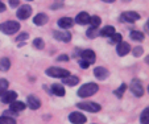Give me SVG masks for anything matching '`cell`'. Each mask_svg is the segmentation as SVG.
I'll return each instance as SVG.
<instances>
[{
	"label": "cell",
	"mask_w": 149,
	"mask_h": 124,
	"mask_svg": "<svg viewBox=\"0 0 149 124\" xmlns=\"http://www.w3.org/2000/svg\"><path fill=\"white\" fill-rule=\"evenodd\" d=\"M99 90L98 85L96 83H86V85H83L81 88L78 90V95L81 96V98H88V96H93L94 94H96Z\"/></svg>",
	"instance_id": "6da1fadb"
},
{
	"label": "cell",
	"mask_w": 149,
	"mask_h": 124,
	"mask_svg": "<svg viewBox=\"0 0 149 124\" xmlns=\"http://www.w3.org/2000/svg\"><path fill=\"white\" fill-rule=\"evenodd\" d=\"M20 29V24L17 23V21H12V20H9V21H6V23H1L0 24V32H3L4 34H15L17 33Z\"/></svg>",
	"instance_id": "7a4b0ae2"
},
{
	"label": "cell",
	"mask_w": 149,
	"mask_h": 124,
	"mask_svg": "<svg viewBox=\"0 0 149 124\" xmlns=\"http://www.w3.org/2000/svg\"><path fill=\"white\" fill-rule=\"evenodd\" d=\"M77 107L83 111H87V112H99L102 110L100 104H98L95 102H81L77 104Z\"/></svg>",
	"instance_id": "3957f363"
},
{
	"label": "cell",
	"mask_w": 149,
	"mask_h": 124,
	"mask_svg": "<svg viewBox=\"0 0 149 124\" xmlns=\"http://www.w3.org/2000/svg\"><path fill=\"white\" fill-rule=\"evenodd\" d=\"M46 74L49 77H53V78H65V77L70 75V71L66 70V69H61V68H49L46 69Z\"/></svg>",
	"instance_id": "277c9868"
},
{
	"label": "cell",
	"mask_w": 149,
	"mask_h": 124,
	"mask_svg": "<svg viewBox=\"0 0 149 124\" xmlns=\"http://www.w3.org/2000/svg\"><path fill=\"white\" fill-rule=\"evenodd\" d=\"M131 91H132V94L135 96H137V98L143 96L144 95V86H143V83H141L139 79H133L132 83H131Z\"/></svg>",
	"instance_id": "5b68a950"
},
{
	"label": "cell",
	"mask_w": 149,
	"mask_h": 124,
	"mask_svg": "<svg viewBox=\"0 0 149 124\" xmlns=\"http://www.w3.org/2000/svg\"><path fill=\"white\" fill-rule=\"evenodd\" d=\"M121 21H124V23H135V21H137L139 19H140V15L137 13V12H132V11H127V12H123L120 16Z\"/></svg>",
	"instance_id": "8992f818"
},
{
	"label": "cell",
	"mask_w": 149,
	"mask_h": 124,
	"mask_svg": "<svg viewBox=\"0 0 149 124\" xmlns=\"http://www.w3.org/2000/svg\"><path fill=\"white\" fill-rule=\"evenodd\" d=\"M96 59L95 57V53H94L93 50H90V49H86V50H83L81 53V61L86 62V63H88V65H91V63H94Z\"/></svg>",
	"instance_id": "52a82bcc"
},
{
	"label": "cell",
	"mask_w": 149,
	"mask_h": 124,
	"mask_svg": "<svg viewBox=\"0 0 149 124\" xmlns=\"http://www.w3.org/2000/svg\"><path fill=\"white\" fill-rule=\"evenodd\" d=\"M16 15L20 20H26L32 15V7L28 6V4H26V6H21L19 9H17Z\"/></svg>",
	"instance_id": "ba28073f"
},
{
	"label": "cell",
	"mask_w": 149,
	"mask_h": 124,
	"mask_svg": "<svg viewBox=\"0 0 149 124\" xmlns=\"http://www.w3.org/2000/svg\"><path fill=\"white\" fill-rule=\"evenodd\" d=\"M69 120L71 121L73 124H84L86 123V120H87V118L83 115V114L81 112H71L70 115H69Z\"/></svg>",
	"instance_id": "9c48e42d"
},
{
	"label": "cell",
	"mask_w": 149,
	"mask_h": 124,
	"mask_svg": "<svg viewBox=\"0 0 149 124\" xmlns=\"http://www.w3.org/2000/svg\"><path fill=\"white\" fill-rule=\"evenodd\" d=\"M0 99H1V102H3L4 104H9V103H12L13 100H16L17 99V94L15 93V91H8L7 90L6 93L1 94Z\"/></svg>",
	"instance_id": "30bf717a"
},
{
	"label": "cell",
	"mask_w": 149,
	"mask_h": 124,
	"mask_svg": "<svg viewBox=\"0 0 149 124\" xmlns=\"http://www.w3.org/2000/svg\"><path fill=\"white\" fill-rule=\"evenodd\" d=\"M94 75H95V78H98L99 81H104V79H107V77L110 75V71L106 68L99 66V68L94 69Z\"/></svg>",
	"instance_id": "8fae6325"
},
{
	"label": "cell",
	"mask_w": 149,
	"mask_h": 124,
	"mask_svg": "<svg viewBox=\"0 0 149 124\" xmlns=\"http://www.w3.org/2000/svg\"><path fill=\"white\" fill-rule=\"evenodd\" d=\"M116 52H118L119 56H127V54L131 52V46L128 42H124V41H120V42L118 44V46H116Z\"/></svg>",
	"instance_id": "7c38bea8"
},
{
	"label": "cell",
	"mask_w": 149,
	"mask_h": 124,
	"mask_svg": "<svg viewBox=\"0 0 149 124\" xmlns=\"http://www.w3.org/2000/svg\"><path fill=\"white\" fill-rule=\"evenodd\" d=\"M26 103H28V107L31 108V110H38V108L41 107L40 99L34 95H29L28 98H26Z\"/></svg>",
	"instance_id": "4fadbf2b"
},
{
	"label": "cell",
	"mask_w": 149,
	"mask_h": 124,
	"mask_svg": "<svg viewBox=\"0 0 149 124\" xmlns=\"http://www.w3.org/2000/svg\"><path fill=\"white\" fill-rule=\"evenodd\" d=\"M9 106H11L9 110L15 114H19V112H21V111H24L26 108L25 103H23V102H20V100H13L12 103H9Z\"/></svg>",
	"instance_id": "5bb4252c"
},
{
	"label": "cell",
	"mask_w": 149,
	"mask_h": 124,
	"mask_svg": "<svg viewBox=\"0 0 149 124\" xmlns=\"http://www.w3.org/2000/svg\"><path fill=\"white\" fill-rule=\"evenodd\" d=\"M54 38L58 40V41H63V42H70L71 41V34L68 33V32H58L56 31L53 33Z\"/></svg>",
	"instance_id": "9a60e30c"
},
{
	"label": "cell",
	"mask_w": 149,
	"mask_h": 124,
	"mask_svg": "<svg viewBox=\"0 0 149 124\" xmlns=\"http://www.w3.org/2000/svg\"><path fill=\"white\" fill-rule=\"evenodd\" d=\"M75 23L79 25H86V24L90 23V15L87 12H81L78 16L75 17Z\"/></svg>",
	"instance_id": "2e32d148"
},
{
	"label": "cell",
	"mask_w": 149,
	"mask_h": 124,
	"mask_svg": "<svg viewBox=\"0 0 149 124\" xmlns=\"http://www.w3.org/2000/svg\"><path fill=\"white\" fill-rule=\"evenodd\" d=\"M48 21H49V17H48V15H45V13H38V15H36L33 19V23L38 26L45 25Z\"/></svg>",
	"instance_id": "e0dca14e"
},
{
	"label": "cell",
	"mask_w": 149,
	"mask_h": 124,
	"mask_svg": "<svg viewBox=\"0 0 149 124\" xmlns=\"http://www.w3.org/2000/svg\"><path fill=\"white\" fill-rule=\"evenodd\" d=\"M74 24L73 19H70V17H62V19L58 20V25L59 28H63V29H69L71 28Z\"/></svg>",
	"instance_id": "ac0fdd59"
},
{
	"label": "cell",
	"mask_w": 149,
	"mask_h": 124,
	"mask_svg": "<svg viewBox=\"0 0 149 124\" xmlns=\"http://www.w3.org/2000/svg\"><path fill=\"white\" fill-rule=\"evenodd\" d=\"M62 82L65 83V85H68V86H77L79 83V78L78 77H75V75H68V77H65V78H62Z\"/></svg>",
	"instance_id": "d6986e66"
},
{
	"label": "cell",
	"mask_w": 149,
	"mask_h": 124,
	"mask_svg": "<svg viewBox=\"0 0 149 124\" xmlns=\"http://www.w3.org/2000/svg\"><path fill=\"white\" fill-rule=\"evenodd\" d=\"M115 33V28L112 25H107L104 26L102 31H99V36H103V37H110Z\"/></svg>",
	"instance_id": "ffe728a7"
},
{
	"label": "cell",
	"mask_w": 149,
	"mask_h": 124,
	"mask_svg": "<svg viewBox=\"0 0 149 124\" xmlns=\"http://www.w3.org/2000/svg\"><path fill=\"white\" fill-rule=\"evenodd\" d=\"M52 93L56 96H63L65 95V87L61 85H52Z\"/></svg>",
	"instance_id": "44dd1931"
},
{
	"label": "cell",
	"mask_w": 149,
	"mask_h": 124,
	"mask_svg": "<svg viewBox=\"0 0 149 124\" xmlns=\"http://www.w3.org/2000/svg\"><path fill=\"white\" fill-rule=\"evenodd\" d=\"M9 68H11V61H9L8 58H0V70L1 71H7L9 70Z\"/></svg>",
	"instance_id": "7402d4cb"
},
{
	"label": "cell",
	"mask_w": 149,
	"mask_h": 124,
	"mask_svg": "<svg viewBox=\"0 0 149 124\" xmlns=\"http://www.w3.org/2000/svg\"><path fill=\"white\" fill-rule=\"evenodd\" d=\"M99 26H91L90 29L87 31V37L88 38H96L99 36Z\"/></svg>",
	"instance_id": "603a6c76"
},
{
	"label": "cell",
	"mask_w": 149,
	"mask_h": 124,
	"mask_svg": "<svg viewBox=\"0 0 149 124\" xmlns=\"http://www.w3.org/2000/svg\"><path fill=\"white\" fill-rule=\"evenodd\" d=\"M130 37L132 40H135V41H143L144 40V33H141V32L139 31H132L130 34Z\"/></svg>",
	"instance_id": "cb8c5ba5"
},
{
	"label": "cell",
	"mask_w": 149,
	"mask_h": 124,
	"mask_svg": "<svg viewBox=\"0 0 149 124\" xmlns=\"http://www.w3.org/2000/svg\"><path fill=\"white\" fill-rule=\"evenodd\" d=\"M0 124H16V120L8 115L0 116Z\"/></svg>",
	"instance_id": "d4e9b609"
},
{
	"label": "cell",
	"mask_w": 149,
	"mask_h": 124,
	"mask_svg": "<svg viewBox=\"0 0 149 124\" xmlns=\"http://www.w3.org/2000/svg\"><path fill=\"white\" fill-rule=\"evenodd\" d=\"M141 124H149V108H145L141 114V118H140Z\"/></svg>",
	"instance_id": "484cf974"
},
{
	"label": "cell",
	"mask_w": 149,
	"mask_h": 124,
	"mask_svg": "<svg viewBox=\"0 0 149 124\" xmlns=\"http://www.w3.org/2000/svg\"><path fill=\"white\" fill-rule=\"evenodd\" d=\"M123 40V37H121L120 33H113L112 36H110V44H119Z\"/></svg>",
	"instance_id": "4316f807"
},
{
	"label": "cell",
	"mask_w": 149,
	"mask_h": 124,
	"mask_svg": "<svg viewBox=\"0 0 149 124\" xmlns=\"http://www.w3.org/2000/svg\"><path fill=\"white\" fill-rule=\"evenodd\" d=\"M33 46L36 49H40V50H41V49L45 48V42H44V40L42 38H34L33 40Z\"/></svg>",
	"instance_id": "83f0119b"
},
{
	"label": "cell",
	"mask_w": 149,
	"mask_h": 124,
	"mask_svg": "<svg viewBox=\"0 0 149 124\" xmlns=\"http://www.w3.org/2000/svg\"><path fill=\"white\" fill-rule=\"evenodd\" d=\"M125 90H127V85H125V83H123V85H120V87L116 88V90L113 91V94H115V95L118 96V98H121Z\"/></svg>",
	"instance_id": "f1b7e54d"
},
{
	"label": "cell",
	"mask_w": 149,
	"mask_h": 124,
	"mask_svg": "<svg viewBox=\"0 0 149 124\" xmlns=\"http://www.w3.org/2000/svg\"><path fill=\"white\" fill-rule=\"evenodd\" d=\"M8 81H6V79H0V96H1V94L6 93L7 90H8Z\"/></svg>",
	"instance_id": "f546056e"
},
{
	"label": "cell",
	"mask_w": 149,
	"mask_h": 124,
	"mask_svg": "<svg viewBox=\"0 0 149 124\" xmlns=\"http://www.w3.org/2000/svg\"><path fill=\"white\" fill-rule=\"evenodd\" d=\"M100 17L99 16H90V23L88 24H91V26H99L100 25Z\"/></svg>",
	"instance_id": "4dcf8cb0"
},
{
	"label": "cell",
	"mask_w": 149,
	"mask_h": 124,
	"mask_svg": "<svg viewBox=\"0 0 149 124\" xmlns=\"http://www.w3.org/2000/svg\"><path fill=\"white\" fill-rule=\"evenodd\" d=\"M133 54H135V57H140L141 54H144V49L141 48V46H136V48H133Z\"/></svg>",
	"instance_id": "1f68e13d"
},
{
	"label": "cell",
	"mask_w": 149,
	"mask_h": 124,
	"mask_svg": "<svg viewBox=\"0 0 149 124\" xmlns=\"http://www.w3.org/2000/svg\"><path fill=\"white\" fill-rule=\"evenodd\" d=\"M28 38H29V34L24 32V33H21V34H19V36H17L16 41H17V42H21V41H24V40H28Z\"/></svg>",
	"instance_id": "d6a6232c"
},
{
	"label": "cell",
	"mask_w": 149,
	"mask_h": 124,
	"mask_svg": "<svg viewBox=\"0 0 149 124\" xmlns=\"http://www.w3.org/2000/svg\"><path fill=\"white\" fill-rule=\"evenodd\" d=\"M19 4H20V0H9V6H11L12 8L19 7Z\"/></svg>",
	"instance_id": "836d02e7"
},
{
	"label": "cell",
	"mask_w": 149,
	"mask_h": 124,
	"mask_svg": "<svg viewBox=\"0 0 149 124\" xmlns=\"http://www.w3.org/2000/svg\"><path fill=\"white\" fill-rule=\"evenodd\" d=\"M79 66H81L82 69H87L90 65H88V63H86V62H83V61H79Z\"/></svg>",
	"instance_id": "e575fe53"
},
{
	"label": "cell",
	"mask_w": 149,
	"mask_h": 124,
	"mask_svg": "<svg viewBox=\"0 0 149 124\" xmlns=\"http://www.w3.org/2000/svg\"><path fill=\"white\" fill-rule=\"evenodd\" d=\"M57 59H58V61H68L69 57H68V56H59Z\"/></svg>",
	"instance_id": "d590c367"
},
{
	"label": "cell",
	"mask_w": 149,
	"mask_h": 124,
	"mask_svg": "<svg viewBox=\"0 0 149 124\" xmlns=\"http://www.w3.org/2000/svg\"><path fill=\"white\" fill-rule=\"evenodd\" d=\"M4 11H6V6L0 1V12H4Z\"/></svg>",
	"instance_id": "8d00e7d4"
},
{
	"label": "cell",
	"mask_w": 149,
	"mask_h": 124,
	"mask_svg": "<svg viewBox=\"0 0 149 124\" xmlns=\"http://www.w3.org/2000/svg\"><path fill=\"white\" fill-rule=\"evenodd\" d=\"M102 1H104V3H113L115 0H102Z\"/></svg>",
	"instance_id": "74e56055"
},
{
	"label": "cell",
	"mask_w": 149,
	"mask_h": 124,
	"mask_svg": "<svg viewBox=\"0 0 149 124\" xmlns=\"http://www.w3.org/2000/svg\"><path fill=\"white\" fill-rule=\"evenodd\" d=\"M56 1H57V3H59V1H63V0H56Z\"/></svg>",
	"instance_id": "f35d334b"
},
{
	"label": "cell",
	"mask_w": 149,
	"mask_h": 124,
	"mask_svg": "<svg viewBox=\"0 0 149 124\" xmlns=\"http://www.w3.org/2000/svg\"><path fill=\"white\" fill-rule=\"evenodd\" d=\"M125 1H130V0H125Z\"/></svg>",
	"instance_id": "ab89813d"
},
{
	"label": "cell",
	"mask_w": 149,
	"mask_h": 124,
	"mask_svg": "<svg viewBox=\"0 0 149 124\" xmlns=\"http://www.w3.org/2000/svg\"><path fill=\"white\" fill-rule=\"evenodd\" d=\"M28 1H31V0H28Z\"/></svg>",
	"instance_id": "60d3db41"
}]
</instances>
